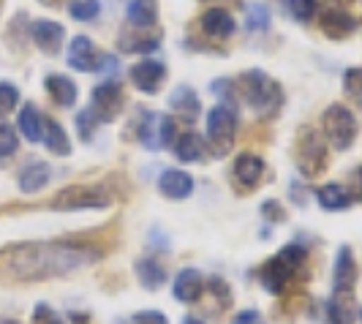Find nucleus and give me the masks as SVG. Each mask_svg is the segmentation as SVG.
Segmentation results:
<instances>
[{"instance_id":"1","label":"nucleus","mask_w":362,"mask_h":324,"mask_svg":"<svg viewBox=\"0 0 362 324\" xmlns=\"http://www.w3.org/2000/svg\"><path fill=\"white\" fill-rule=\"evenodd\" d=\"M98 259L95 248L69 245V243H28L3 256V267L17 281H47L57 275L82 270Z\"/></svg>"},{"instance_id":"2","label":"nucleus","mask_w":362,"mask_h":324,"mask_svg":"<svg viewBox=\"0 0 362 324\" xmlns=\"http://www.w3.org/2000/svg\"><path fill=\"white\" fill-rule=\"evenodd\" d=\"M240 91L245 96L248 107L254 109L256 115H262V117L272 115L275 109L281 107V101H284L281 85H278L272 76H267L262 69H254V71L243 74V76H240Z\"/></svg>"},{"instance_id":"3","label":"nucleus","mask_w":362,"mask_h":324,"mask_svg":"<svg viewBox=\"0 0 362 324\" xmlns=\"http://www.w3.org/2000/svg\"><path fill=\"white\" fill-rule=\"evenodd\" d=\"M112 204V194L101 183H82V185H69L57 191L52 199L54 210L63 213H76V210H107Z\"/></svg>"},{"instance_id":"4","label":"nucleus","mask_w":362,"mask_h":324,"mask_svg":"<svg viewBox=\"0 0 362 324\" xmlns=\"http://www.w3.org/2000/svg\"><path fill=\"white\" fill-rule=\"evenodd\" d=\"M322 126H325L329 144L338 147V150H349L357 139V131H360L354 112L344 104H329L322 115Z\"/></svg>"},{"instance_id":"5","label":"nucleus","mask_w":362,"mask_h":324,"mask_svg":"<svg viewBox=\"0 0 362 324\" xmlns=\"http://www.w3.org/2000/svg\"><path fill=\"white\" fill-rule=\"evenodd\" d=\"M237 131V112L229 104H218L207 112V142L213 156H223L235 139Z\"/></svg>"},{"instance_id":"6","label":"nucleus","mask_w":362,"mask_h":324,"mask_svg":"<svg viewBox=\"0 0 362 324\" xmlns=\"http://www.w3.org/2000/svg\"><path fill=\"white\" fill-rule=\"evenodd\" d=\"M297 158H300V169L303 175H319L325 169L327 161V144L325 139L319 137V131H303L300 137V144H297Z\"/></svg>"},{"instance_id":"7","label":"nucleus","mask_w":362,"mask_h":324,"mask_svg":"<svg viewBox=\"0 0 362 324\" xmlns=\"http://www.w3.org/2000/svg\"><path fill=\"white\" fill-rule=\"evenodd\" d=\"M123 104H126V101H123V88H120L117 79H115V82H101V85H95L90 109L95 112V117H98L101 123H112V120L120 115Z\"/></svg>"},{"instance_id":"8","label":"nucleus","mask_w":362,"mask_h":324,"mask_svg":"<svg viewBox=\"0 0 362 324\" xmlns=\"http://www.w3.org/2000/svg\"><path fill=\"white\" fill-rule=\"evenodd\" d=\"M163 76H166V66H163L161 60H153V57L139 60V63L131 69V82H134V88L147 93V96L161 91Z\"/></svg>"},{"instance_id":"9","label":"nucleus","mask_w":362,"mask_h":324,"mask_svg":"<svg viewBox=\"0 0 362 324\" xmlns=\"http://www.w3.org/2000/svg\"><path fill=\"white\" fill-rule=\"evenodd\" d=\"M30 38L36 41V47L47 54H57L63 41H66V28L52 19H36L30 25Z\"/></svg>"},{"instance_id":"10","label":"nucleus","mask_w":362,"mask_h":324,"mask_svg":"<svg viewBox=\"0 0 362 324\" xmlns=\"http://www.w3.org/2000/svg\"><path fill=\"white\" fill-rule=\"evenodd\" d=\"M294 272H297V265L278 253L275 259H270V262L262 267V284H264V289H267L270 294H281V291L286 289V284L291 281Z\"/></svg>"},{"instance_id":"11","label":"nucleus","mask_w":362,"mask_h":324,"mask_svg":"<svg viewBox=\"0 0 362 324\" xmlns=\"http://www.w3.org/2000/svg\"><path fill=\"white\" fill-rule=\"evenodd\" d=\"M98 57H101V54L95 52V47H93V41L88 36L71 38L66 60H69V66H71L74 71H82V74L95 71V69H98Z\"/></svg>"},{"instance_id":"12","label":"nucleus","mask_w":362,"mask_h":324,"mask_svg":"<svg viewBox=\"0 0 362 324\" xmlns=\"http://www.w3.org/2000/svg\"><path fill=\"white\" fill-rule=\"evenodd\" d=\"M357 284V262L351 256L349 245H341L335 253V267H332V289L335 291H351Z\"/></svg>"},{"instance_id":"13","label":"nucleus","mask_w":362,"mask_h":324,"mask_svg":"<svg viewBox=\"0 0 362 324\" xmlns=\"http://www.w3.org/2000/svg\"><path fill=\"white\" fill-rule=\"evenodd\" d=\"M158 191H161L166 199H188L194 194V178L182 169H166L158 178Z\"/></svg>"},{"instance_id":"14","label":"nucleus","mask_w":362,"mask_h":324,"mask_svg":"<svg viewBox=\"0 0 362 324\" xmlns=\"http://www.w3.org/2000/svg\"><path fill=\"white\" fill-rule=\"evenodd\" d=\"M319 25H322V30H325L329 38H341V36H349V33L357 28V19L351 17L349 11L327 6V8L319 11Z\"/></svg>"},{"instance_id":"15","label":"nucleus","mask_w":362,"mask_h":324,"mask_svg":"<svg viewBox=\"0 0 362 324\" xmlns=\"http://www.w3.org/2000/svg\"><path fill=\"white\" fill-rule=\"evenodd\" d=\"M175 297L180 300V303H197L202 297V291H204V278H202V272L197 267H185V270L177 272V278H175Z\"/></svg>"},{"instance_id":"16","label":"nucleus","mask_w":362,"mask_h":324,"mask_svg":"<svg viewBox=\"0 0 362 324\" xmlns=\"http://www.w3.org/2000/svg\"><path fill=\"white\" fill-rule=\"evenodd\" d=\"M313 194H316V202L325 207L327 213L349 210L351 202H354V197L346 191V185H341V183H325V185H319Z\"/></svg>"},{"instance_id":"17","label":"nucleus","mask_w":362,"mask_h":324,"mask_svg":"<svg viewBox=\"0 0 362 324\" xmlns=\"http://www.w3.org/2000/svg\"><path fill=\"white\" fill-rule=\"evenodd\" d=\"M327 316L329 324H354L360 311L354 306V297L351 291H332L329 303H327Z\"/></svg>"},{"instance_id":"18","label":"nucleus","mask_w":362,"mask_h":324,"mask_svg":"<svg viewBox=\"0 0 362 324\" xmlns=\"http://www.w3.org/2000/svg\"><path fill=\"white\" fill-rule=\"evenodd\" d=\"M52 178V166L47 161H30L28 166H22L19 172V191L22 194H36L41 191Z\"/></svg>"},{"instance_id":"19","label":"nucleus","mask_w":362,"mask_h":324,"mask_svg":"<svg viewBox=\"0 0 362 324\" xmlns=\"http://www.w3.org/2000/svg\"><path fill=\"white\" fill-rule=\"evenodd\" d=\"M202 30L213 38H229L237 30V22L223 8H207L202 14Z\"/></svg>"},{"instance_id":"20","label":"nucleus","mask_w":362,"mask_h":324,"mask_svg":"<svg viewBox=\"0 0 362 324\" xmlns=\"http://www.w3.org/2000/svg\"><path fill=\"white\" fill-rule=\"evenodd\" d=\"M44 115L38 112L36 104H25V107L19 109V115H17V128H19V134L28 139V142H41L44 139Z\"/></svg>"},{"instance_id":"21","label":"nucleus","mask_w":362,"mask_h":324,"mask_svg":"<svg viewBox=\"0 0 362 324\" xmlns=\"http://www.w3.org/2000/svg\"><path fill=\"white\" fill-rule=\"evenodd\" d=\"M232 169H235V178L240 185L254 188L256 183L262 180V175H264V161L259 156H254V153H240Z\"/></svg>"},{"instance_id":"22","label":"nucleus","mask_w":362,"mask_h":324,"mask_svg":"<svg viewBox=\"0 0 362 324\" xmlns=\"http://www.w3.org/2000/svg\"><path fill=\"white\" fill-rule=\"evenodd\" d=\"M126 19L134 28H156L158 22V0H128Z\"/></svg>"},{"instance_id":"23","label":"nucleus","mask_w":362,"mask_h":324,"mask_svg":"<svg viewBox=\"0 0 362 324\" xmlns=\"http://www.w3.org/2000/svg\"><path fill=\"white\" fill-rule=\"evenodd\" d=\"M44 88H47V93L52 96L60 107H74V104H76V96H79V91H76V85H74L71 76H63V74H49V76L44 79Z\"/></svg>"},{"instance_id":"24","label":"nucleus","mask_w":362,"mask_h":324,"mask_svg":"<svg viewBox=\"0 0 362 324\" xmlns=\"http://www.w3.org/2000/svg\"><path fill=\"white\" fill-rule=\"evenodd\" d=\"M172 147H175V156H177L182 163H197L204 158V147H207V142L202 139L197 131H185V134L177 137V142L172 144Z\"/></svg>"},{"instance_id":"25","label":"nucleus","mask_w":362,"mask_h":324,"mask_svg":"<svg viewBox=\"0 0 362 324\" xmlns=\"http://www.w3.org/2000/svg\"><path fill=\"white\" fill-rule=\"evenodd\" d=\"M44 147L52 153V156H60V158H66V156H71V142H69V134H66V128L60 126L57 120H44Z\"/></svg>"},{"instance_id":"26","label":"nucleus","mask_w":362,"mask_h":324,"mask_svg":"<svg viewBox=\"0 0 362 324\" xmlns=\"http://www.w3.org/2000/svg\"><path fill=\"white\" fill-rule=\"evenodd\" d=\"M169 107L175 109V112H180L182 117H197L202 112L199 96L188 85H177L175 91L169 93Z\"/></svg>"},{"instance_id":"27","label":"nucleus","mask_w":362,"mask_h":324,"mask_svg":"<svg viewBox=\"0 0 362 324\" xmlns=\"http://www.w3.org/2000/svg\"><path fill=\"white\" fill-rule=\"evenodd\" d=\"M136 278H139V284L145 289L156 291V289H161L166 284V270H163V265L158 259L145 256V259L136 262Z\"/></svg>"},{"instance_id":"28","label":"nucleus","mask_w":362,"mask_h":324,"mask_svg":"<svg viewBox=\"0 0 362 324\" xmlns=\"http://www.w3.org/2000/svg\"><path fill=\"white\" fill-rule=\"evenodd\" d=\"M158 126H161V115L158 112H145V117L139 123V142L145 144L147 150H161Z\"/></svg>"},{"instance_id":"29","label":"nucleus","mask_w":362,"mask_h":324,"mask_svg":"<svg viewBox=\"0 0 362 324\" xmlns=\"http://www.w3.org/2000/svg\"><path fill=\"white\" fill-rule=\"evenodd\" d=\"M270 19H272V14L264 3H251L248 11H245V28H248L251 33H262V30L270 28Z\"/></svg>"},{"instance_id":"30","label":"nucleus","mask_w":362,"mask_h":324,"mask_svg":"<svg viewBox=\"0 0 362 324\" xmlns=\"http://www.w3.org/2000/svg\"><path fill=\"white\" fill-rule=\"evenodd\" d=\"M101 11V3L98 0H71L69 3V14L76 22H93Z\"/></svg>"},{"instance_id":"31","label":"nucleus","mask_w":362,"mask_h":324,"mask_svg":"<svg viewBox=\"0 0 362 324\" xmlns=\"http://www.w3.org/2000/svg\"><path fill=\"white\" fill-rule=\"evenodd\" d=\"M286 8H289L291 19L310 22V19L319 14V0H286Z\"/></svg>"},{"instance_id":"32","label":"nucleus","mask_w":362,"mask_h":324,"mask_svg":"<svg viewBox=\"0 0 362 324\" xmlns=\"http://www.w3.org/2000/svg\"><path fill=\"white\" fill-rule=\"evenodd\" d=\"M98 126H101V120L95 117V112L90 107L79 109V115H76V131H79V139L82 142H90Z\"/></svg>"},{"instance_id":"33","label":"nucleus","mask_w":362,"mask_h":324,"mask_svg":"<svg viewBox=\"0 0 362 324\" xmlns=\"http://www.w3.org/2000/svg\"><path fill=\"white\" fill-rule=\"evenodd\" d=\"M19 150V134L11 123L0 120V158H11Z\"/></svg>"},{"instance_id":"34","label":"nucleus","mask_w":362,"mask_h":324,"mask_svg":"<svg viewBox=\"0 0 362 324\" xmlns=\"http://www.w3.org/2000/svg\"><path fill=\"white\" fill-rule=\"evenodd\" d=\"M19 104V91L11 82H0V117L11 115Z\"/></svg>"},{"instance_id":"35","label":"nucleus","mask_w":362,"mask_h":324,"mask_svg":"<svg viewBox=\"0 0 362 324\" xmlns=\"http://www.w3.org/2000/svg\"><path fill=\"white\" fill-rule=\"evenodd\" d=\"M95 71L101 74V82H115V76L120 71V63H117V54H101L98 57V69Z\"/></svg>"},{"instance_id":"36","label":"nucleus","mask_w":362,"mask_h":324,"mask_svg":"<svg viewBox=\"0 0 362 324\" xmlns=\"http://www.w3.org/2000/svg\"><path fill=\"white\" fill-rule=\"evenodd\" d=\"M344 91L351 98H362V69H346Z\"/></svg>"},{"instance_id":"37","label":"nucleus","mask_w":362,"mask_h":324,"mask_svg":"<svg viewBox=\"0 0 362 324\" xmlns=\"http://www.w3.org/2000/svg\"><path fill=\"white\" fill-rule=\"evenodd\" d=\"M158 137H161V147H172V144L177 142V126H175V117H169V115H161Z\"/></svg>"},{"instance_id":"38","label":"nucleus","mask_w":362,"mask_h":324,"mask_svg":"<svg viewBox=\"0 0 362 324\" xmlns=\"http://www.w3.org/2000/svg\"><path fill=\"white\" fill-rule=\"evenodd\" d=\"M33 324H66V322H63L60 313L52 311L47 303H38V306L33 308Z\"/></svg>"},{"instance_id":"39","label":"nucleus","mask_w":362,"mask_h":324,"mask_svg":"<svg viewBox=\"0 0 362 324\" xmlns=\"http://www.w3.org/2000/svg\"><path fill=\"white\" fill-rule=\"evenodd\" d=\"M262 216L267 218V221H275V224H284V221H286V210L281 207V202L267 199V202L262 204Z\"/></svg>"},{"instance_id":"40","label":"nucleus","mask_w":362,"mask_h":324,"mask_svg":"<svg viewBox=\"0 0 362 324\" xmlns=\"http://www.w3.org/2000/svg\"><path fill=\"white\" fill-rule=\"evenodd\" d=\"M134 324H169V319L163 316L161 311H139L134 316Z\"/></svg>"},{"instance_id":"41","label":"nucleus","mask_w":362,"mask_h":324,"mask_svg":"<svg viewBox=\"0 0 362 324\" xmlns=\"http://www.w3.org/2000/svg\"><path fill=\"white\" fill-rule=\"evenodd\" d=\"M210 91L216 93L218 98H223V104L232 98V93H235V85H232V79H216L213 85H210Z\"/></svg>"},{"instance_id":"42","label":"nucleus","mask_w":362,"mask_h":324,"mask_svg":"<svg viewBox=\"0 0 362 324\" xmlns=\"http://www.w3.org/2000/svg\"><path fill=\"white\" fill-rule=\"evenodd\" d=\"M232 324H264V319L259 311H240Z\"/></svg>"},{"instance_id":"43","label":"nucleus","mask_w":362,"mask_h":324,"mask_svg":"<svg viewBox=\"0 0 362 324\" xmlns=\"http://www.w3.org/2000/svg\"><path fill=\"white\" fill-rule=\"evenodd\" d=\"M180 324H204V322H202V319H197V316H185Z\"/></svg>"},{"instance_id":"44","label":"nucleus","mask_w":362,"mask_h":324,"mask_svg":"<svg viewBox=\"0 0 362 324\" xmlns=\"http://www.w3.org/2000/svg\"><path fill=\"white\" fill-rule=\"evenodd\" d=\"M0 324H22V322H17V319H3Z\"/></svg>"},{"instance_id":"45","label":"nucleus","mask_w":362,"mask_h":324,"mask_svg":"<svg viewBox=\"0 0 362 324\" xmlns=\"http://www.w3.org/2000/svg\"><path fill=\"white\" fill-rule=\"evenodd\" d=\"M360 197H362V169H360Z\"/></svg>"},{"instance_id":"46","label":"nucleus","mask_w":362,"mask_h":324,"mask_svg":"<svg viewBox=\"0 0 362 324\" xmlns=\"http://www.w3.org/2000/svg\"><path fill=\"white\" fill-rule=\"evenodd\" d=\"M360 319H362V308H360Z\"/></svg>"}]
</instances>
